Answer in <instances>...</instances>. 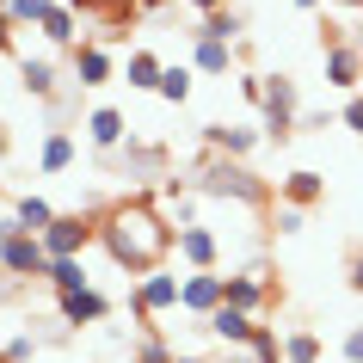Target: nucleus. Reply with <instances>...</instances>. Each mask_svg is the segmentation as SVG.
<instances>
[{
  "label": "nucleus",
  "instance_id": "f257e3e1",
  "mask_svg": "<svg viewBox=\"0 0 363 363\" xmlns=\"http://www.w3.org/2000/svg\"><path fill=\"white\" fill-rule=\"evenodd\" d=\"M172 222L160 216V203H148V197H123V203H111V210L99 216V240H105V252H111L123 271H160V259L172 252Z\"/></svg>",
  "mask_w": 363,
  "mask_h": 363
},
{
  "label": "nucleus",
  "instance_id": "f03ea898",
  "mask_svg": "<svg viewBox=\"0 0 363 363\" xmlns=\"http://www.w3.org/2000/svg\"><path fill=\"white\" fill-rule=\"evenodd\" d=\"M197 191L203 197H222V203H247V210H259V203H265V179H252L247 167H240V160H228V154H210V160H203V167H197V179H191Z\"/></svg>",
  "mask_w": 363,
  "mask_h": 363
},
{
  "label": "nucleus",
  "instance_id": "7ed1b4c3",
  "mask_svg": "<svg viewBox=\"0 0 363 363\" xmlns=\"http://www.w3.org/2000/svg\"><path fill=\"white\" fill-rule=\"evenodd\" d=\"M222 296H228V308H240V314L259 320V314L277 302V284H271L265 265H247V271H234V277H222Z\"/></svg>",
  "mask_w": 363,
  "mask_h": 363
},
{
  "label": "nucleus",
  "instance_id": "20e7f679",
  "mask_svg": "<svg viewBox=\"0 0 363 363\" xmlns=\"http://www.w3.org/2000/svg\"><path fill=\"white\" fill-rule=\"evenodd\" d=\"M0 271H6V277H50V247H43V234L13 228L0 240Z\"/></svg>",
  "mask_w": 363,
  "mask_h": 363
},
{
  "label": "nucleus",
  "instance_id": "39448f33",
  "mask_svg": "<svg viewBox=\"0 0 363 363\" xmlns=\"http://www.w3.org/2000/svg\"><path fill=\"white\" fill-rule=\"evenodd\" d=\"M259 111H265V130L284 142V135L302 123V93H296V80L289 74H265V105H259Z\"/></svg>",
  "mask_w": 363,
  "mask_h": 363
},
{
  "label": "nucleus",
  "instance_id": "423d86ee",
  "mask_svg": "<svg viewBox=\"0 0 363 363\" xmlns=\"http://www.w3.org/2000/svg\"><path fill=\"white\" fill-rule=\"evenodd\" d=\"M93 240H99V222H93V216H56V222L43 228V247H50V259H80Z\"/></svg>",
  "mask_w": 363,
  "mask_h": 363
},
{
  "label": "nucleus",
  "instance_id": "0eeeda50",
  "mask_svg": "<svg viewBox=\"0 0 363 363\" xmlns=\"http://www.w3.org/2000/svg\"><path fill=\"white\" fill-rule=\"evenodd\" d=\"M179 284H185V277H167V271H148V277L135 284V296H130L135 320H160L167 308H179Z\"/></svg>",
  "mask_w": 363,
  "mask_h": 363
},
{
  "label": "nucleus",
  "instance_id": "6e6552de",
  "mask_svg": "<svg viewBox=\"0 0 363 363\" xmlns=\"http://www.w3.org/2000/svg\"><path fill=\"white\" fill-rule=\"evenodd\" d=\"M222 302H228V296H222V277H216V271H191V277L179 284V308H185L191 320H210Z\"/></svg>",
  "mask_w": 363,
  "mask_h": 363
},
{
  "label": "nucleus",
  "instance_id": "1a4fd4ad",
  "mask_svg": "<svg viewBox=\"0 0 363 363\" xmlns=\"http://www.w3.org/2000/svg\"><path fill=\"white\" fill-rule=\"evenodd\" d=\"M172 247H179V259H185L191 271H216V259H222V240H216L203 222H197V228H179V234H172Z\"/></svg>",
  "mask_w": 363,
  "mask_h": 363
},
{
  "label": "nucleus",
  "instance_id": "9d476101",
  "mask_svg": "<svg viewBox=\"0 0 363 363\" xmlns=\"http://www.w3.org/2000/svg\"><path fill=\"white\" fill-rule=\"evenodd\" d=\"M203 333H210V339H222V351H234V345H252V333H259V320H252V314H240V308H216L210 320H203Z\"/></svg>",
  "mask_w": 363,
  "mask_h": 363
},
{
  "label": "nucleus",
  "instance_id": "9b49d317",
  "mask_svg": "<svg viewBox=\"0 0 363 363\" xmlns=\"http://www.w3.org/2000/svg\"><path fill=\"white\" fill-rule=\"evenodd\" d=\"M326 86L363 93V50H351V43H333V50H326Z\"/></svg>",
  "mask_w": 363,
  "mask_h": 363
},
{
  "label": "nucleus",
  "instance_id": "f8f14e48",
  "mask_svg": "<svg viewBox=\"0 0 363 363\" xmlns=\"http://www.w3.org/2000/svg\"><path fill=\"white\" fill-rule=\"evenodd\" d=\"M123 130H130V123H123V111H117V105L86 111V142H93L99 154H117V148H123Z\"/></svg>",
  "mask_w": 363,
  "mask_h": 363
},
{
  "label": "nucleus",
  "instance_id": "ddd939ff",
  "mask_svg": "<svg viewBox=\"0 0 363 363\" xmlns=\"http://www.w3.org/2000/svg\"><path fill=\"white\" fill-rule=\"evenodd\" d=\"M203 142H210V154L247 160V154L259 148V130H247V123H210V130H203Z\"/></svg>",
  "mask_w": 363,
  "mask_h": 363
},
{
  "label": "nucleus",
  "instance_id": "4468645a",
  "mask_svg": "<svg viewBox=\"0 0 363 363\" xmlns=\"http://www.w3.org/2000/svg\"><path fill=\"white\" fill-rule=\"evenodd\" d=\"M320 197H326V179H320V172H308V167H296L284 185H277V203H296V210H314Z\"/></svg>",
  "mask_w": 363,
  "mask_h": 363
},
{
  "label": "nucleus",
  "instance_id": "2eb2a0df",
  "mask_svg": "<svg viewBox=\"0 0 363 363\" xmlns=\"http://www.w3.org/2000/svg\"><path fill=\"white\" fill-rule=\"evenodd\" d=\"M56 302H62V320L68 326H99L111 314V302H105L99 289H74V296H56Z\"/></svg>",
  "mask_w": 363,
  "mask_h": 363
},
{
  "label": "nucleus",
  "instance_id": "dca6fc26",
  "mask_svg": "<svg viewBox=\"0 0 363 363\" xmlns=\"http://www.w3.org/2000/svg\"><path fill=\"white\" fill-rule=\"evenodd\" d=\"M74 80L80 86H105L111 80V50L105 43H80L74 50Z\"/></svg>",
  "mask_w": 363,
  "mask_h": 363
},
{
  "label": "nucleus",
  "instance_id": "f3484780",
  "mask_svg": "<svg viewBox=\"0 0 363 363\" xmlns=\"http://www.w3.org/2000/svg\"><path fill=\"white\" fill-rule=\"evenodd\" d=\"M160 74H167V62L154 56V50H130V62H123V80H130L135 93H160Z\"/></svg>",
  "mask_w": 363,
  "mask_h": 363
},
{
  "label": "nucleus",
  "instance_id": "a211bd4d",
  "mask_svg": "<svg viewBox=\"0 0 363 363\" xmlns=\"http://www.w3.org/2000/svg\"><path fill=\"white\" fill-rule=\"evenodd\" d=\"M240 31H247V19H240V13H234V6H222V13H210V19H197V31L191 38H210V43H240Z\"/></svg>",
  "mask_w": 363,
  "mask_h": 363
},
{
  "label": "nucleus",
  "instance_id": "6ab92c4d",
  "mask_svg": "<svg viewBox=\"0 0 363 363\" xmlns=\"http://www.w3.org/2000/svg\"><path fill=\"white\" fill-rule=\"evenodd\" d=\"M19 80H25V93H31V99H56V62H50V56H25L19 62Z\"/></svg>",
  "mask_w": 363,
  "mask_h": 363
},
{
  "label": "nucleus",
  "instance_id": "aec40b11",
  "mask_svg": "<svg viewBox=\"0 0 363 363\" xmlns=\"http://www.w3.org/2000/svg\"><path fill=\"white\" fill-rule=\"evenodd\" d=\"M191 68H197V74H228L234 50H228V43H210V38H191Z\"/></svg>",
  "mask_w": 363,
  "mask_h": 363
},
{
  "label": "nucleus",
  "instance_id": "412c9836",
  "mask_svg": "<svg viewBox=\"0 0 363 363\" xmlns=\"http://www.w3.org/2000/svg\"><path fill=\"white\" fill-rule=\"evenodd\" d=\"M38 167L43 172H68V167H74V135L50 130V135H43V148H38Z\"/></svg>",
  "mask_w": 363,
  "mask_h": 363
},
{
  "label": "nucleus",
  "instance_id": "4be33fe9",
  "mask_svg": "<svg viewBox=\"0 0 363 363\" xmlns=\"http://www.w3.org/2000/svg\"><path fill=\"white\" fill-rule=\"evenodd\" d=\"M43 284L56 289V296H74V289H93V277H86L80 259H50V277H43Z\"/></svg>",
  "mask_w": 363,
  "mask_h": 363
},
{
  "label": "nucleus",
  "instance_id": "5701e85b",
  "mask_svg": "<svg viewBox=\"0 0 363 363\" xmlns=\"http://www.w3.org/2000/svg\"><path fill=\"white\" fill-rule=\"evenodd\" d=\"M38 31H43V43H56V50H80V25H74V13H68L62 0H56V13H50Z\"/></svg>",
  "mask_w": 363,
  "mask_h": 363
},
{
  "label": "nucleus",
  "instance_id": "b1692460",
  "mask_svg": "<svg viewBox=\"0 0 363 363\" xmlns=\"http://www.w3.org/2000/svg\"><path fill=\"white\" fill-rule=\"evenodd\" d=\"M13 222H19L25 234H43L50 222H56V210H50L43 197H19V203H13Z\"/></svg>",
  "mask_w": 363,
  "mask_h": 363
},
{
  "label": "nucleus",
  "instance_id": "393cba45",
  "mask_svg": "<svg viewBox=\"0 0 363 363\" xmlns=\"http://www.w3.org/2000/svg\"><path fill=\"white\" fill-rule=\"evenodd\" d=\"M56 13V0H6V19L13 25H43Z\"/></svg>",
  "mask_w": 363,
  "mask_h": 363
},
{
  "label": "nucleus",
  "instance_id": "a878e982",
  "mask_svg": "<svg viewBox=\"0 0 363 363\" xmlns=\"http://www.w3.org/2000/svg\"><path fill=\"white\" fill-rule=\"evenodd\" d=\"M284 363H320V339H314V333H289L284 339Z\"/></svg>",
  "mask_w": 363,
  "mask_h": 363
},
{
  "label": "nucleus",
  "instance_id": "bb28decb",
  "mask_svg": "<svg viewBox=\"0 0 363 363\" xmlns=\"http://www.w3.org/2000/svg\"><path fill=\"white\" fill-rule=\"evenodd\" d=\"M160 99H167V105H185V99H191V68H167V74H160Z\"/></svg>",
  "mask_w": 363,
  "mask_h": 363
},
{
  "label": "nucleus",
  "instance_id": "cd10ccee",
  "mask_svg": "<svg viewBox=\"0 0 363 363\" xmlns=\"http://www.w3.org/2000/svg\"><path fill=\"white\" fill-rule=\"evenodd\" d=\"M172 357H179V351H167V339H154V333L135 339V363H172Z\"/></svg>",
  "mask_w": 363,
  "mask_h": 363
},
{
  "label": "nucleus",
  "instance_id": "c85d7f7f",
  "mask_svg": "<svg viewBox=\"0 0 363 363\" xmlns=\"http://www.w3.org/2000/svg\"><path fill=\"white\" fill-rule=\"evenodd\" d=\"M302 222H308V210H296V203H277V216H271L277 234H302Z\"/></svg>",
  "mask_w": 363,
  "mask_h": 363
},
{
  "label": "nucleus",
  "instance_id": "c756f323",
  "mask_svg": "<svg viewBox=\"0 0 363 363\" xmlns=\"http://www.w3.org/2000/svg\"><path fill=\"white\" fill-rule=\"evenodd\" d=\"M339 123H345L351 135H363V93H351V99L339 105Z\"/></svg>",
  "mask_w": 363,
  "mask_h": 363
},
{
  "label": "nucleus",
  "instance_id": "7c9ffc66",
  "mask_svg": "<svg viewBox=\"0 0 363 363\" xmlns=\"http://www.w3.org/2000/svg\"><path fill=\"white\" fill-rule=\"evenodd\" d=\"M0 351H6L13 363H31V351H38V339H31V333H13V339L0 345Z\"/></svg>",
  "mask_w": 363,
  "mask_h": 363
},
{
  "label": "nucleus",
  "instance_id": "2f4dec72",
  "mask_svg": "<svg viewBox=\"0 0 363 363\" xmlns=\"http://www.w3.org/2000/svg\"><path fill=\"white\" fill-rule=\"evenodd\" d=\"M240 99L247 105H265V74H240Z\"/></svg>",
  "mask_w": 363,
  "mask_h": 363
},
{
  "label": "nucleus",
  "instance_id": "473e14b6",
  "mask_svg": "<svg viewBox=\"0 0 363 363\" xmlns=\"http://www.w3.org/2000/svg\"><path fill=\"white\" fill-rule=\"evenodd\" d=\"M339 351H345V363H363V326H351V333H345Z\"/></svg>",
  "mask_w": 363,
  "mask_h": 363
},
{
  "label": "nucleus",
  "instance_id": "72a5a7b5",
  "mask_svg": "<svg viewBox=\"0 0 363 363\" xmlns=\"http://www.w3.org/2000/svg\"><path fill=\"white\" fill-rule=\"evenodd\" d=\"M345 284L363 296V252H351V259H345Z\"/></svg>",
  "mask_w": 363,
  "mask_h": 363
},
{
  "label": "nucleus",
  "instance_id": "f704fd0d",
  "mask_svg": "<svg viewBox=\"0 0 363 363\" xmlns=\"http://www.w3.org/2000/svg\"><path fill=\"white\" fill-rule=\"evenodd\" d=\"M179 6H191L197 19H210V13H222V6H228V0H179Z\"/></svg>",
  "mask_w": 363,
  "mask_h": 363
},
{
  "label": "nucleus",
  "instance_id": "c9c22d12",
  "mask_svg": "<svg viewBox=\"0 0 363 363\" xmlns=\"http://www.w3.org/2000/svg\"><path fill=\"white\" fill-rule=\"evenodd\" d=\"M216 363H259V357H252V345H234V351H222Z\"/></svg>",
  "mask_w": 363,
  "mask_h": 363
},
{
  "label": "nucleus",
  "instance_id": "e433bc0d",
  "mask_svg": "<svg viewBox=\"0 0 363 363\" xmlns=\"http://www.w3.org/2000/svg\"><path fill=\"white\" fill-rule=\"evenodd\" d=\"M13 31H19V25H13L6 13H0V50H13Z\"/></svg>",
  "mask_w": 363,
  "mask_h": 363
},
{
  "label": "nucleus",
  "instance_id": "4c0bfd02",
  "mask_svg": "<svg viewBox=\"0 0 363 363\" xmlns=\"http://www.w3.org/2000/svg\"><path fill=\"white\" fill-rule=\"evenodd\" d=\"M333 6H345V13H363V0H333Z\"/></svg>",
  "mask_w": 363,
  "mask_h": 363
},
{
  "label": "nucleus",
  "instance_id": "58836bf2",
  "mask_svg": "<svg viewBox=\"0 0 363 363\" xmlns=\"http://www.w3.org/2000/svg\"><path fill=\"white\" fill-rule=\"evenodd\" d=\"M172 363H203V357H197V351H179V357H172Z\"/></svg>",
  "mask_w": 363,
  "mask_h": 363
},
{
  "label": "nucleus",
  "instance_id": "ea45409f",
  "mask_svg": "<svg viewBox=\"0 0 363 363\" xmlns=\"http://www.w3.org/2000/svg\"><path fill=\"white\" fill-rule=\"evenodd\" d=\"M296 6H308V13H314V6H320V0H296Z\"/></svg>",
  "mask_w": 363,
  "mask_h": 363
},
{
  "label": "nucleus",
  "instance_id": "a19ab883",
  "mask_svg": "<svg viewBox=\"0 0 363 363\" xmlns=\"http://www.w3.org/2000/svg\"><path fill=\"white\" fill-rule=\"evenodd\" d=\"M0 148H6V123H0Z\"/></svg>",
  "mask_w": 363,
  "mask_h": 363
},
{
  "label": "nucleus",
  "instance_id": "79ce46f5",
  "mask_svg": "<svg viewBox=\"0 0 363 363\" xmlns=\"http://www.w3.org/2000/svg\"><path fill=\"white\" fill-rule=\"evenodd\" d=\"M0 363H13V357H6V351H0Z\"/></svg>",
  "mask_w": 363,
  "mask_h": 363
}]
</instances>
